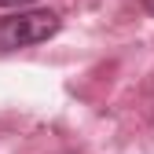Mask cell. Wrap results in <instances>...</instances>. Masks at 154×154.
<instances>
[{
    "mask_svg": "<svg viewBox=\"0 0 154 154\" xmlns=\"http://www.w3.org/2000/svg\"><path fill=\"white\" fill-rule=\"evenodd\" d=\"M26 4H33V0H0V8H26Z\"/></svg>",
    "mask_w": 154,
    "mask_h": 154,
    "instance_id": "7a4b0ae2",
    "label": "cell"
},
{
    "mask_svg": "<svg viewBox=\"0 0 154 154\" xmlns=\"http://www.w3.org/2000/svg\"><path fill=\"white\" fill-rule=\"evenodd\" d=\"M59 29V15L55 11H18L11 18H0V48L15 51V48H29L41 44Z\"/></svg>",
    "mask_w": 154,
    "mask_h": 154,
    "instance_id": "6da1fadb",
    "label": "cell"
},
{
    "mask_svg": "<svg viewBox=\"0 0 154 154\" xmlns=\"http://www.w3.org/2000/svg\"><path fill=\"white\" fill-rule=\"evenodd\" d=\"M143 4H147V11H150V15H154V0H143Z\"/></svg>",
    "mask_w": 154,
    "mask_h": 154,
    "instance_id": "3957f363",
    "label": "cell"
}]
</instances>
